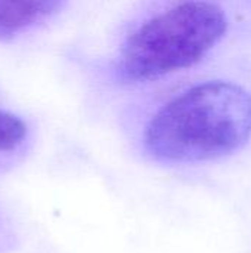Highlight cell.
Here are the masks:
<instances>
[{"instance_id":"obj_3","label":"cell","mask_w":251,"mask_h":253,"mask_svg":"<svg viewBox=\"0 0 251 253\" xmlns=\"http://www.w3.org/2000/svg\"><path fill=\"white\" fill-rule=\"evenodd\" d=\"M64 0H0V40H10L55 13Z\"/></svg>"},{"instance_id":"obj_1","label":"cell","mask_w":251,"mask_h":253,"mask_svg":"<svg viewBox=\"0 0 251 253\" xmlns=\"http://www.w3.org/2000/svg\"><path fill=\"white\" fill-rule=\"evenodd\" d=\"M251 136V95L212 80L167 102L148 123L146 151L167 163H200L238 151Z\"/></svg>"},{"instance_id":"obj_4","label":"cell","mask_w":251,"mask_h":253,"mask_svg":"<svg viewBox=\"0 0 251 253\" xmlns=\"http://www.w3.org/2000/svg\"><path fill=\"white\" fill-rule=\"evenodd\" d=\"M25 135L27 126L24 122L12 113L0 110V154L15 150Z\"/></svg>"},{"instance_id":"obj_2","label":"cell","mask_w":251,"mask_h":253,"mask_svg":"<svg viewBox=\"0 0 251 253\" xmlns=\"http://www.w3.org/2000/svg\"><path fill=\"white\" fill-rule=\"evenodd\" d=\"M225 12L209 1L179 3L142 24L126 42L123 74L148 82L200 62L225 36Z\"/></svg>"}]
</instances>
